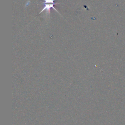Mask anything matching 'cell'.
<instances>
[{
  "label": "cell",
  "instance_id": "cell-1",
  "mask_svg": "<svg viewBox=\"0 0 125 125\" xmlns=\"http://www.w3.org/2000/svg\"><path fill=\"white\" fill-rule=\"evenodd\" d=\"M55 4H58V3H50L49 4H48V3H45V5H44V7L42 8V10L40 12V14L41 13H42V12L44 11H46V12L48 14H50V9L51 8H53L55 11H56L57 12L59 13V12L56 10V9L54 7V5Z\"/></svg>",
  "mask_w": 125,
  "mask_h": 125
}]
</instances>
